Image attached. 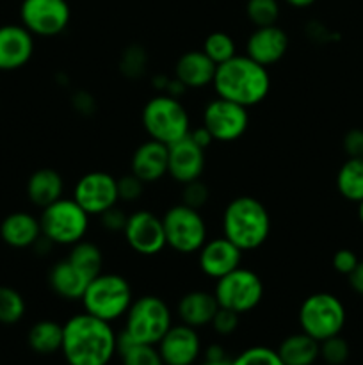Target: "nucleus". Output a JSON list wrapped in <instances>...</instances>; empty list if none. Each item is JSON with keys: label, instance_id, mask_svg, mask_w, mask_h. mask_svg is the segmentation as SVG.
Here are the masks:
<instances>
[{"label": "nucleus", "instance_id": "1", "mask_svg": "<svg viewBox=\"0 0 363 365\" xmlns=\"http://www.w3.org/2000/svg\"><path fill=\"white\" fill-rule=\"evenodd\" d=\"M63 328L60 353L68 365H109L116 355L117 335L107 321L82 312L70 317Z\"/></svg>", "mask_w": 363, "mask_h": 365}, {"label": "nucleus", "instance_id": "2", "mask_svg": "<svg viewBox=\"0 0 363 365\" xmlns=\"http://www.w3.org/2000/svg\"><path fill=\"white\" fill-rule=\"evenodd\" d=\"M214 91L219 98L255 107L267 98L270 91L269 70L246 53H237L219 64L214 75Z\"/></svg>", "mask_w": 363, "mask_h": 365}, {"label": "nucleus", "instance_id": "3", "mask_svg": "<svg viewBox=\"0 0 363 365\" xmlns=\"http://www.w3.org/2000/svg\"><path fill=\"white\" fill-rule=\"evenodd\" d=\"M270 234V216L260 200L237 196L223 212V235L242 252H253L265 245Z\"/></svg>", "mask_w": 363, "mask_h": 365}, {"label": "nucleus", "instance_id": "4", "mask_svg": "<svg viewBox=\"0 0 363 365\" xmlns=\"http://www.w3.org/2000/svg\"><path fill=\"white\" fill-rule=\"evenodd\" d=\"M142 127L149 139L173 145L191 132V118L180 98L159 93L149 98L141 113Z\"/></svg>", "mask_w": 363, "mask_h": 365}, {"label": "nucleus", "instance_id": "5", "mask_svg": "<svg viewBox=\"0 0 363 365\" xmlns=\"http://www.w3.org/2000/svg\"><path fill=\"white\" fill-rule=\"evenodd\" d=\"M80 302L84 305V312L112 323L127 316L134 302V294L125 277L116 273H100L89 282Z\"/></svg>", "mask_w": 363, "mask_h": 365}, {"label": "nucleus", "instance_id": "6", "mask_svg": "<svg viewBox=\"0 0 363 365\" xmlns=\"http://www.w3.org/2000/svg\"><path fill=\"white\" fill-rule=\"evenodd\" d=\"M89 214L73 198H59L41 209V235L52 245L73 246L89 230Z\"/></svg>", "mask_w": 363, "mask_h": 365}, {"label": "nucleus", "instance_id": "7", "mask_svg": "<svg viewBox=\"0 0 363 365\" xmlns=\"http://www.w3.org/2000/svg\"><path fill=\"white\" fill-rule=\"evenodd\" d=\"M173 327V316L159 296L146 294L134 299L125 316V334L141 344H159L166 331Z\"/></svg>", "mask_w": 363, "mask_h": 365}, {"label": "nucleus", "instance_id": "8", "mask_svg": "<svg viewBox=\"0 0 363 365\" xmlns=\"http://www.w3.org/2000/svg\"><path fill=\"white\" fill-rule=\"evenodd\" d=\"M298 317L301 331L322 342L344 330L345 307L331 292H315L301 303Z\"/></svg>", "mask_w": 363, "mask_h": 365}, {"label": "nucleus", "instance_id": "9", "mask_svg": "<svg viewBox=\"0 0 363 365\" xmlns=\"http://www.w3.org/2000/svg\"><path fill=\"white\" fill-rule=\"evenodd\" d=\"M166 242L178 253H198L209 239V230L198 209L177 203L162 216Z\"/></svg>", "mask_w": 363, "mask_h": 365}, {"label": "nucleus", "instance_id": "10", "mask_svg": "<svg viewBox=\"0 0 363 365\" xmlns=\"http://www.w3.org/2000/svg\"><path fill=\"white\" fill-rule=\"evenodd\" d=\"M214 294L219 307L242 316L260 305L263 298V282L255 271L238 266L237 269L216 280Z\"/></svg>", "mask_w": 363, "mask_h": 365}, {"label": "nucleus", "instance_id": "11", "mask_svg": "<svg viewBox=\"0 0 363 365\" xmlns=\"http://www.w3.org/2000/svg\"><path fill=\"white\" fill-rule=\"evenodd\" d=\"M20 20L32 36L53 38L70 25V4L68 0H23L20 6Z\"/></svg>", "mask_w": 363, "mask_h": 365}, {"label": "nucleus", "instance_id": "12", "mask_svg": "<svg viewBox=\"0 0 363 365\" xmlns=\"http://www.w3.org/2000/svg\"><path fill=\"white\" fill-rule=\"evenodd\" d=\"M201 125L210 132L214 141L233 143L248 130L249 110L241 103L217 96L203 109Z\"/></svg>", "mask_w": 363, "mask_h": 365}, {"label": "nucleus", "instance_id": "13", "mask_svg": "<svg viewBox=\"0 0 363 365\" xmlns=\"http://www.w3.org/2000/svg\"><path fill=\"white\" fill-rule=\"evenodd\" d=\"M71 198L89 216H100L120 202L117 178H114L107 171H89L77 180Z\"/></svg>", "mask_w": 363, "mask_h": 365}, {"label": "nucleus", "instance_id": "14", "mask_svg": "<svg viewBox=\"0 0 363 365\" xmlns=\"http://www.w3.org/2000/svg\"><path fill=\"white\" fill-rule=\"evenodd\" d=\"M123 235L130 250L142 257H155L167 246L162 217L149 210H135L127 217Z\"/></svg>", "mask_w": 363, "mask_h": 365}, {"label": "nucleus", "instance_id": "15", "mask_svg": "<svg viewBox=\"0 0 363 365\" xmlns=\"http://www.w3.org/2000/svg\"><path fill=\"white\" fill-rule=\"evenodd\" d=\"M205 171V150L191 135L167 146V175L178 184L201 178Z\"/></svg>", "mask_w": 363, "mask_h": 365}, {"label": "nucleus", "instance_id": "16", "mask_svg": "<svg viewBox=\"0 0 363 365\" xmlns=\"http://www.w3.org/2000/svg\"><path fill=\"white\" fill-rule=\"evenodd\" d=\"M157 346L164 365H192L201 353L198 331L184 323L173 324Z\"/></svg>", "mask_w": 363, "mask_h": 365}, {"label": "nucleus", "instance_id": "17", "mask_svg": "<svg viewBox=\"0 0 363 365\" xmlns=\"http://www.w3.org/2000/svg\"><path fill=\"white\" fill-rule=\"evenodd\" d=\"M242 253L244 252L224 235L223 237L206 239V242L198 252L199 269L205 277L219 280L224 274L231 273L241 266Z\"/></svg>", "mask_w": 363, "mask_h": 365}, {"label": "nucleus", "instance_id": "18", "mask_svg": "<svg viewBox=\"0 0 363 365\" xmlns=\"http://www.w3.org/2000/svg\"><path fill=\"white\" fill-rule=\"evenodd\" d=\"M288 50L287 32L276 25L255 27L246 41V56L262 66L269 68L280 63Z\"/></svg>", "mask_w": 363, "mask_h": 365}, {"label": "nucleus", "instance_id": "19", "mask_svg": "<svg viewBox=\"0 0 363 365\" xmlns=\"http://www.w3.org/2000/svg\"><path fill=\"white\" fill-rule=\"evenodd\" d=\"M34 53V36L23 25L7 24L0 27V71L23 68Z\"/></svg>", "mask_w": 363, "mask_h": 365}, {"label": "nucleus", "instance_id": "20", "mask_svg": "<svg viewBox=\"0 0 363 365\" xmlns=\"http://www.w3.org/2000/svg\"><path fill=\"white\" fill-rule=\"evenodd\" d=\"M130 173L144 184L159 182L167 175V145L148 139L135 148L130 159Z\"/></svg>", "mask_w": 363, "mask_h": 365}, {"label": "nucleus", "instance_id": "21", "mask_svg": "<svg viewBox=\"0 0 363 365\" xmlns=\"http://www.w3.org/2000/svg\"><path fill=\"white\" fill-rule=\"evenodd\" d=\"M217 64L203 50H189L178 57L174 77L187 89H201L214 82Z\"/></svg>", "mask_w": 363, "mask_h": 365}, {"label": "nucleus", "instance_id": "22", "mask_svg": "<svg viewBox=\"0 0 363 365\" xmlns=\"http://www.w3.org/2000/svg\"><path fill=\"white\" fill-rule=\"evenodd\" d=\"M91 280L93 278H89L80 267H77L68 259L53 264L48 273V284L52 291L68 302H80Z\"/></svg>", "mask_w": 363, "mask_h": 365}, {"label": "nucleus", "instance_id": "23", "mask_svg": "<svg viewBox=\"0 0 363 365\" xmlns=\"http://www.w3.org/2000/svg\"><path fill=\"white\" fill-rule=\"evenodd\" d=\"M217 310H219V303H217L216 294L209 291H201V289L185 292L177 307L178 317H180L182 323L196 328V330L212 323Z\"/></svg>", "mask_w": 363, "mask_h": 365}, {"label": "nucleus", "instance_id": "24", "mask_svg": "<svg viewBox=\"0 0 363 365\" xmlns=\"http://www.w3.org/2000/svg\"><path fill=\"white\" fill-rule=\"evenodd\" d=\"M0 237L11 248H31L41 239V225L28 212H13L0 223Z\"/></svg>", "mask_w": 363, "mask_h": 365}, {"label": "nucleus", "instance_id": "25", "mask_svg": "<svg viewBox=\"0 0 363 365\" xmlns=\"http://www.w3.org/2000/svg\"><path fill=\"white\" fill-rule=\"evenodd\" d=\"M64 180L59 171L52 168H39L28 177L27 196L32 205L45 209L50 203L63 198Z\"/></svg>", "mask_w": 363, "mask_h": 365}, {"label": "nucleus", "instance_id": "26", "mask_svg": "<svg viewBox=\"0 0 363 365\" xmlns=\"http://www.w3.org/2000/svg\"><path fill=\"white\" fill-rule=\"evenodd\" d=\"M276 351L285 365H313L320 356V342L299 331L285 337Z\"/></svg>", "mask_w": 363, "mask_h": 365}, {"label": "nucleus", "instance_id": "27", "mask_svg": "<svg viewBox=\"0 0 363 365\" xmlns=\"http://www.w3.org/2000/svg\"><path fill=\"white\" fill-rule=\"evenodd\" d=\"M64 328L57 321L43 319L31 327L27 335V342L31 349L38 355H52L63 349Z\"/></svg>", "mask_w": 363, "mask_h": 365}, {"label": "nucleus", "instance_id": "28", "mask_svg": "<svg viewBox=\"0 0 363 365\" xmlns=\"http://www.w3.org/2000/svg\"><path fill=\"white\" fill-rule=\"evenodd\" d=\"M116 355H120L123 365H164L155 346L135 342L125 331H121L116 339Z\"/></svg>", "mask_w": 363, "mask_h": 365}, {"label": "nucleus", "instance_id": "29", "mask_svg": "<svg viewBox=\"0 0 363 365\" xmlns=\"http://www.w3.org/2000/svg\"><path fill=\"white\" fill-rule=\"evenodd\" d=\"M337 189L347 202L363 200V157H347L337 173Z\"/></svg>", "mask_w": 363, "mask_h": 365}, {"label": "nucleus", "instance_id": "30", "mask_svg": "<svg viewBox=\"0 0 363 365\" xmlns=\"http://www.w3.org/2000/svg\"><path fill=\"white\" fill-rule=\"evenodd\" d=\"M70 253H68L66 259L70 262H73L75 266L80 267L89 278H95L102 273L103 267V255L102 250L95 245V242H89L85 239L78 241L77 245L70 246Z\"/></svg>", "mask_w": 363, "mask_h": 365}, {"label": "nucleus", "instance_id": "31", "mask_svg": "<svg viewBox=\"0 0 363 365\" xmlns=\"http://www.w3.org/2000/svg\"><path fill=\"white\" fill-rule=\"evenodd\" d=\"M201 50L217 66L237 56V45H235L233 38L223 31L210 32L205 38V41H203Z\"/></svg>", "mask_w": 363, "mask_h": 365}, {"label": "nucleus", "instance_id": "32", "mask_svg": "<svg viewBox=\"0 0 363 365\" xmlns=\"http://www.w3.org/2000/svg\"><path fill=\"white\" fill-rule=\"evenodd\" d=\"M25 299L16 289L0 285V323L16 324L25 316Z\"/></svg>", "mask_w": 363, "mask_h": 365}, {"label": "nucleus", "instance_id": "33", "mask_svg": "<svg viewBox=\"0 0 363 365\" xmlns=\"http://www.w3.org/2000/svg\"><path fill=\"white\" fill-rule=\"evenodd\" d=\"M246 16L255 27L276 25L280 18V2L278 0H248Z\"/></svg>", "mask_w": 363, "mask_h": 365}, {"label": "nucleus", "instance_id": "34", "mask_svg": "<svg viewBox=\"0 0 363 365\" xmlns=\"http://www.w3.org/2000/svg\"><path fill=\"white\" fill-rule=\"evenodd\" d=\"M230 365H285L280 359L276 349L265 348V346H253V348L242 351L237 359H233Z\"/></svg>", "mask_w": 363, "mask_h": 365}, {"label": "nucleus", "instance_id": "35", "mask_svg": "<svg viewBox=\"0 0 363 365\" xmlns=\"http://www.w3.org/2000/svg\"><path fill=\"white\" fill-rule=\"evenodd\" d=\"M320 359L327 365H342L349 359V344L340 335L326 339L320 342Z\"/></svg>", "mask_w": 363, "mask_h": 365}, {"label": "nucleus", "instance_id": "36", "mask_svg": "<svg viewBox=\"0 0 363 365\" xmlns=\"http://www.w3.org/2000/svg\"><path fill=\"white\" fill-rule=\"evenodd\" d=\"M210 198L209 185L198 178V180L187 182V184H182V202L184 205L192 207V209H201Z\"/></svg>", "mask_w": 363, "mask_h": 365}, {"label": "nucleus", "instance_id": "37", "mask_svg": "<svg viewBox=\"0 0 363 365\" xmlns=\"http://www.w3.org/2000/svg\"><path fill=\"white\" fill-rule=\"evenodd\" d=\"M120 68L127 77H137V75H141L146 68L144 50L139 45L128 46L123 52V56H121Z\"/></svg>", "mask_w": 363, "mask_h": 365}, {"label": "nucleus", "instance_id": "38", "mask_svg": "<svg viewBox=\"0 0 363 365\" xmlns=\"http://www.w3.org/2000/svg\"><path fill=\"white\" fill-rule=\"evenodd\" d=\"M144 182L141 178L135 177L134 173H128L125 177L117 178V196H120V202L125 203H134L137 202L142 196L144 191Z\"/></svg>", "mask_w": 363, "mask_h": 365}, {"label": "nucleus", "instance_id": "39", "mask_svg": "<svg viewBox=\"0 0 363 365\" xmlns=\"http://www.w3.org/2000/svg\"><path fill=\"white\" fill-rule=\"evenodd\" d=\"M238 323H241V314L219 307V310L216 312V316H214L212 323L210 324H212V328L216 330V334L226 337V335H231L237 330Z\"/></svg>", "mask_w": 363, "mask_h": 365}, {"label": "nucleus", "instance_id": "40", "mask_svg": "<svg viewBox=\"0 0 363 365\" xmlns=\"http://www.w3.org/2000/svg\"><path fill=\"white\" fill-rule=\"evenodd\" d=\"M359 259L352 250L349 248H340L333 253V259H331V266L337 273L344 274V277H349V274L354 271V267L358 266Z\"/></svg>", "mask_w": 363, "mask_h": 365}, {"label": "nucleus", "instance_id": "41", "mask_svg": "<svg viewBox=\"0 0 363 365\" xmlns=\"http://www.w3.org/2000/svg\"><path fill=\"white\" fill-rule=\"evenodd\" d=\"M100 223L105 230L109 232H123L125 225H127V214L120 209L117 205L110 207L109 210H105L103 214H100Z\"/></svg>", "mask_w": 363, "mask_h": 365}, {"label": "nucleus", "instance_id": "42", "mask_svg": "<svg viewBox=\"0 0 363 365\" xmlns=\"http://www.w3.org/2000/svg\"><path fill=\"white\" fill-rule=\"evenodd\" d=\"M342 146L347 157H363V128H351L345 132Z\"/></svg>", "mask_w": 363, "mask_h": 365}, {"label": "nucleus", "instance_id": "43", "mask_svg": "<svg viewBox=\"0 0 363 365\" xmlns=\"http://www.w3.org/2000/svg\"><path fill=\"white\" fill-rule=\"evenodd\" d=\"M347 278L352 291H354L356 294L363 296V260H359L358 266L354 267V271H352Z\"/></svg>", "mask_w": 363, "mask_h": 365}, {"label": "nucleus", "instance_id": "44", "mask_svg": "<svg viewBox=\"0 0 363 365\" xmlns=\"http://www.w3.org/2000/svg\"><path fill=\"white\" fill-rule=\"evenodd\" d=\"M189 135H191V138L194 139L196 145L201 146L203 150H206V148H209V146L212 145V143H214L212 135H210V132L206 130V128L203 127V125H201V127L196 128V130H191V132H189Z\"/></svg>", "mask_w": 363, "mask_h": 365}, {"label": "nucleus", "instance_id": "45", "mask_svg": "<svg viewBox=\"0 0 363 365\" xmlns=\"http://www.w3.org/2000/svg\"><path fill=\"white\" fill-rule=\"evenodd\" d=\"M205 360H210V362H221V360H226V353H224V349L221 348L219 344H212L206 348Z\"/></svg>", "mask_w": 363, "mask_h": 365}, {"label": "nucleus", "instance_id": "46", "mask_svg": "<svg viewBox=\"0 0 363 365\" xmlns=\"http://www.w3.org/2000/svg\"><path fill=\"white\" fill-rule=\"evenodd\" d=\"M93 98L91 95H88V93H77L75 95V107H77V110H80V113H85L88 109H91L93 107Z\"/></svg>", "mask_w": 363, "mask_h": 365}, {"label": "nucleus", "instance_id": "47", "mask_svg": "<svg viewBox=\"0 0 363 365\" xmlns=\"http://www.w3.org/2000/svg\"><path fill=\"white\" fill-rule=\"evenodd\" d=\"M288 6L298 7V9H302V7H310L312 4H315V0H285Z\"/></svg>", "mask_w": 363, "mask_h": 365}, {"label": "nucleus", "instance_id": "48", "mask_svg": "<svg viewBox=\"0 0 363 365\" xmlns=\"http://www.w3.org/2000/svg\"><path fill=\"white\" fill-rule=\"evenodd\" d=\"M201 365H230L228 360H221V362H210V360H205Z\"/></svg>", "mask_w": 363, "mask_h": 365}, {"label": "nucleus", "instance_id": "49", "mask_svg": "<svg viewBox=\"0 0 363 365\" xmlns=\"http://www.w3.org/2000/svg\"><path fill=\"white\" fill-rule=\"evenodd\" d=\"M358 220H359V223L363 225V200L358 203Z\"/></svg>", "mask_w": 363, "mask_h": 365}]
</instances>
